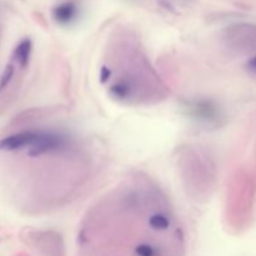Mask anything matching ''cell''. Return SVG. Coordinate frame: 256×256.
Returning <instances> with one entry per match:
<instances>
[{"label": "cell", "instance_id": "cell-1", "mask_svg": "<svg viewBox=\"0 0 256 256\" xmlns=\"http://www.w3.org/2000/svg\"><path fill=\"white\" fill-rule=\"evenodd\" d=\"M52 14H54V19L56 20L59 24H70V22L76 18L78 6L76 4L72 2H62V4H59L58 6H55Z\"/></svg>", "mask_w": 256, "mask_h": 256}, {"label": "cell", "instance_id": "cell-2", "mask_svg": "<svg viewBox=\"0 0 256 256\" xmlns=\"http://www.w3.org/2000/svg\"><path fill=\"white\" fill-rule=\"evenodd\" d=\"M30 50H32V44L30 40H22L15 49L14 60L20 65V66H25L26 62H29L30 56Z\"/></svg>", "mask_w": 256, "mask_h": 256}, {"label": "cell", "instance_id": "cell-3", "mask_svg": "<svg viewBox=\"0 0 256 256\" xmlns=\"http://www.w3.org/2000/svg\"><path fill=\"white\" fill-rule=\"evenodd\" d=\"M248 66H249L252 72H256V56L252 58V59L250 60L249 64H248Z\"/></svg>", "mask_w": 256, "mask_h": 256}]
</instances>
